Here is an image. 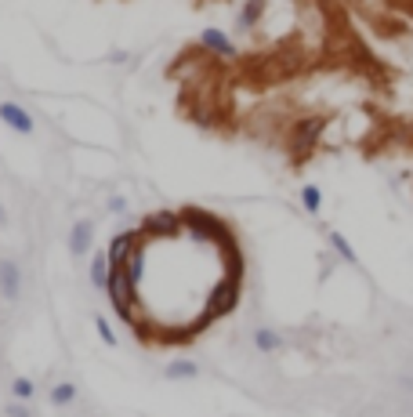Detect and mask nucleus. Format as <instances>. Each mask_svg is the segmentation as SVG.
Masks as SVG:
<instances>
[{"label":"nucleus","instance_id":"2eb2a0df","mask_svg":"<svg viewBox=\"0 0 413 417\" xmlns=\"http://www.w3.org/2000/svg\"><path fill=\"white\" fill-rule=\"evenodd\" d=\"M316 135H319V120H304V123H297L294 142L301 145V149H309V145H316Z\"/></svg>","mask_w":413,"mask_h":417},{"label":"nucleus","instance_id":"6e6552de","mask_svg":"<svg viewBox=\"0 0 413 417\" xmlns=\"http://www.w3.org/2000/svg\"><path fill=\"white\" fill-rule=\"evenodd\" d=\"M91 240H95V225L91 221H76L69 228V240H65V247H69L73 258H87L91 254Z\"/></svg>","mask_w":413,"mask_h":417},{"label":"nucleus","instance_id":"1a4fd4ad","mask_svg":"<svg viewBox=\"0 0 413 417\" xmlns=\"http://www.w3.org/2000/svg\"><path fill=\"white\" fill-rule=\"evenodd\" d=\"M91 265H87V276H91L95 290L98 294H105V283H109V273H113V265H109V250H95L91 258H87Z\"/></svg>","mask_w":413,"mask_h":417},{"label":"nucleus","instance_id":"412c9836","mask_svg":"<svg viewBox=\"0 0 413 417\" xmlns=\"http://www.w3.org/2000/svg\"><path fill=\"white\" fill-rule=\"evenodd\" d=\"M109 214H127V196H113V200H109Z\"/></svg>","mask_w":413,"mask_h":417},{"label":"nucleus","instance_id":"0eeeda50","mask_svg":"<svg viewBox=\"0 0 413 417\" xmlns=\"http://www.w3.org/2000/svg\"><path fill=\"white\" fill-rule=\"evenodd\" d=\"M200 48H207V51L217 55V58H236V55H239L236 40H232L225 29H217V26H207V29L200 33Z\"/></svg>","mask_w":413,"mask_h":417},{"label":"nucleus","instance_id":"6ab92c4d","mask_svg":"<svg viewBox=\"0 0 413 417\" xmlns=\"http://www.w3.org/2000/svg\"><path fill=\"white\" fill-rule=\"evenodd\" d=\"M11 395H15V399H22V403H29L33 395H36V385L18 374V378H11Z\"/></svg>","mask_w":413,"mask_h":417},{"label":"nucleus","instance_id":"4be33fe9","mask_svg":"<svg viewBox=\"0 0 413 417\" xmlns=\"http://www.w3.org/2000/svg\"><path fill=\"white\" fill-rule=\"evenodd\" d=\"M109 62H113V66H127V62H130V51H113V55H109Z\"/></svg>","mask_w":413,"mask_h":417},{"label":"nucleus","instance_id":"f3484780","mask_svg":"<svg viewBox=\"0 0 413 417\" xmlns=\"http://www.w3.org/2000/svg\"><path fill=\"white\" fill-rule=\"evenodd\" d=\"M301 207L309 214H319V207H323V189H319V185H304V189H301Z\"/></svg>","mask_w":413,"mask_h":417},{"label":"nucleus","instance_id":"ddd939ff","mask_svg":"<svg viewBox=\"0 0 413 417\" xmlns=\"http://www.w3.org/2000/svg\"><path fill=\"white\" fill-rule=\"evenodd\" d=\"M48 395H51V406H69V403H76L80 388H76L73 381H55Z\"/></svg>","mask_w":413,"mask_h":417},{"label":"nucleus","instance_id":"dca6fc26","mask_svg":"<svg viewBox=\"0 0 413 417\" xmlns=\"http://www.w3.org/2000/svg\"><path fill=\"white\" fill-rule=\"evenodd\" d=\"M127 276L135 283H142V276H145V250H142V243L130 250V258H127Z\"/></svg>","mask_w":413,"mask_h":417},{"label":"nucleus","instance_id":"9b49d317","mask_svg":"<svg viewBox=\"0 0 413 417\" xmlns=\"http://www.w3.org/2000/svg\"><path fill=\"white\" fill-rule=\"evenodd\" d=\"M265 4H269V0H247V4L239 8V15H236V29L239 33H250L254 22L261 18V11H265Z\"/></svg>","mask_w":413,"mask_h":417},{"label":"nucleus","instance_id":"f03ea898","mask_svg":"<svg viewBox=\"0 0 413 417\" xmlns=\"http://www.w3.org/2000/svg\"><path fill=\"white\" fill-rule=\"evenodd\" d=\"M182 221H185V228H189L196 240H217V243L229 240V228L217 221L214 214H207V211H196V207H189V211H182Z\"/></svg>","mask_w":413,"mask_h":417},{"label":"nucleus","instance_id":"a211bd4d","mask_svg":"<svg viewBox=\"0 0 413 417\" xmlns=\"http://www.w3.org/2000/svg\"><path fill=\"white\" fill-rule=\"evenodd\" d=\"M91 323H95V334L102 338V345L116 348V334H113V327H109V320L102 316V312H95V316H91Z\"/></svg>","mask_w":413,"mask_h":417},{"label":"nucleus","instance_id":"4468645a","mask_svg":"<svg viewBox=\"0 0 413 417\" xmlns=\"http://www.w3.org/2000/svg\"><path fill=\"white\" fill-rule=\"evenodd\" d=\"M326 236H330V247L337 250V254H341V261H348V265H356L359 261V254H356V247L352 243H348L341 233H337V228H330V233H326Z\"/></svg>","mask_w":413,"mask_h":417},{"label":"nucleus","instance_id":"9d476101","mask_svg":"<svg viewBox=\"0 0 413 417\" xmlns=\"http://www.w3.org/2000/svg\"><path fill=\"white\" fill-rule=\"evenodd\" d=\"M163 378L167 381H196L200 378V363L196 360H174V363H167Z\"/></svg>","mask_w":413,"mask_h":417},{"label":"nucleus","instance_id":"39448f33","mask_svg":"<svg viewBox=\"0 0 413 417\" xmlns=\"http://www.w3.org/2000/svg\"><path fill=\"white\" fill-rule=\"evenodd\" d=\"M182 228H185L182 214H170V211H152L142 218V236H174Z\"/></svg>","mask_w":413,"mask_h":417},{"label":"nucleus","instance_id":"423d86ee","mask_svg":"<svg viewBox=\"0 0 413 417\" xmlns=\"http://www.w3.org/2000/svg\"><path fill=\"white\" fill-rule=\"evenodd\" d=\"M0 298L8 305L22 298V265L15 258H0Z\"/></svg>","mask_w":413,"mask_h":417},{"label":"nucleus","instance_id":"7ed1b4c3","mask_svg":"<svg viewBox=\"0 0 413 417\" xmlns=\"http://www.w3.org/2000/svg\"><path fill=\"white\" fill-rule=\"evenodd\" d=\"M142 243V228H120V233L109 240V265L113 268H127V258H130V250H135Z\"/></svg>","mask_w":413,"mask_h":417},{"label":"nucleus","instance_id":"aec40b11","mask_svg":"<svg viewBox=\"0 0 413 417\" xmlns=\"http://www.w3.org/2000/svg\"><path fill=\"white\" fill-rule=\"evenodd\" d=\"M4 417H33V410H29V403H22L11 395V403H4Z\"/></svg>","mask_w":413,"mask_h":417},{"label":"nucleus","instance_id":"f257e3e1","mask_svg":"<svg viewBox=\"0 0 413 417\" xmlns=\"http://www.w3.org/2000/svg\"><path fill=\"white\" fill-rule=\"evenodd\" d=\"M239 280H243V265H239V258H236L232 261V273L210 287V298L203 305V323L222 320V316H229V312L236 308V301H239Z\"/></svg>","mask_w":413,"mask_h":417},{"label":"nucleus","instance_id":"f8f14e48","mask_svg":"<svg viewBox=\"0 0 413 417\" xmlns=\"http://www.w3.org/2000/svg\"><path fill=\"white\" fill-rule=\"evenodd\" d=\"M254 348L265 352V356H272L276 348H283V334L272 330V327H254Z\"/></svg>","mask_w":413,"mask_h":417},{"label":"nucleus","instance_id":"20e7f679","mask_svg":"<svg viewBox=\"0 0 413 417\" xmlns=\"http://www.w3.org/2000/svg\"><path fill=\"white\" fill-rule=\"evenodd\" d=\"M0 123H4L8 131H15V135H26V138L36 131L33 113L26 106H18V102H0Z\"/></svg>","mask_w":413,"mask_h":417}]
</instances>
